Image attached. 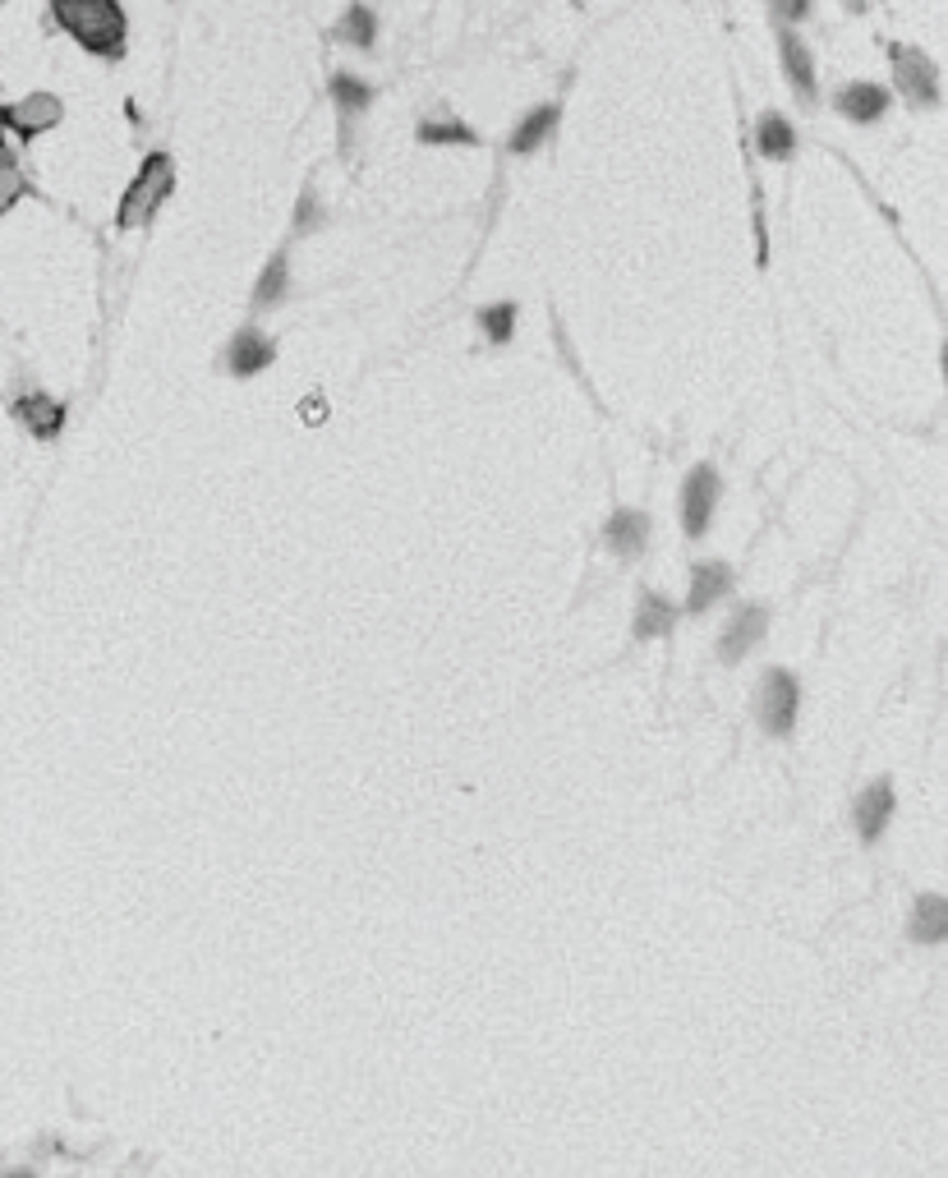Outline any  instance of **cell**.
Instances as JSON below:
<instances>
[{"mask_svg":"<svg viewBox=\"0 0 948 1178\" xmlns=\"http://www.w3.org/2000/svg\"><path fill=\"white\" fill-rule=\"evenodd\" d=\"M673 622H677V608L668 604V598L654 594V590L640 594V608H635V636H640V640L668 636V631H673Z\"/></svg>","mask_w":948,"mask_h":1178,"instance_id":"obj_15","label":"cell"},{"mask_svg":"<svg viewBox=\"0 0 948 1178\" xmlns=\"http://www.w3.org/2000/svg\"><path fill=\"white\" fill-rule=\"evenodd\" d=\"M944 934H948V907L939 894H926L912 911V939L916 944H939Z\"/></svg>","mask_w":948,"mask_h":1178,"instance_id":"obj_16","label":"cell"},{"mask_svg":"<svg viewBox=\"0 0 948 1178\" xmlns=\"http://www.w3.org/2000/svg\"><path fill=\"white\" fill-rule=\"evenodd\" d=\"M755 148L769 156V162H787L792 148H797V134H792V125H787L778 111H769V116H760Z\"/></svg>","mask_w":948,"mask_h":1178,"instance_id":"obj_17","label":"cell"},{"mask_svg":"<svg viewBox=\"0 0 948 1178\" xmlns=\"http://www.w3.org/2000/svg\"><path fill=\"white\" fill-rule=\"evenodd\" d=\"M778 46H783V69L792 78V93H797L802 107H815V56H810V46L797 37V33H778Z\"/></svg>","mask_w":948,"mask_h":1178,"instance_id":"obj_8","label":"cell"},{"mask_svg":"<svg viewBox=\"0 0 948 1178\" xmlns=\"http://www.w3.org/2000/svg\"><path fill=\"white\" fill-rule=\"evenodd\" d=\"M171 190H175V162L166 152H152L148 162L139 166V175H134V185L124 190V198H120V213H116V226H143V221H152L157 217V207L171 198Z\"/></svg>","mask_w":948,"mask_h":1178,"instance_id":"obj_2","label":"cell"},{"mask_svg":"<svg viewBox=\"0 0 948 1178\" xmlns=\"http://www.w3.org/2000/svg\"><path fill=\"white\" fill-rule=\"evenodd\" d=\"M479 327L489 332V342H511V332H516V304H493L479 313Z\"/></svg>","mask_w":948,"mask_h":1178,"instance_id":"obj_24","label":"cell"},{"mask_svg":"<svg viewBox=\"0 0 948 1178\" xmlns=\"http://www.w3.org/2000/svg\"><path fill=\"white\" fill-rule=\"evenodd\" d=\"M272 342L263 332H253V327H244V332H236V342H230V350H226V369L236 374V378H253V374H263L268 364H272Z\"/></svg>","mask_w":948,"mask_h":1178,"instance_id":"obj_9","label":"cell"},{"mask_svg":"<svg viewBox=\"0 0 948 1178\" xmlns=\"http://www.w3.org/2000/svg\"><path fill=\"white\" fill-rule=\"evenodd\" d=\"M764 626H769V613H764V608H755V604L737 608V613H732V622L723 626L719 659H723V663H741V659H747V653H751V649L764 640Z\"/></svg>","mask_w":948,"mask_h":1178,"instance_id":"obj_7","label":"cell"},{"mask_svg":"<svg viewBox=\"0 0 948 1178\" xmlns=\"http://www.w3.org/2000/svg\"><path fill=\"white\" fill-rule=\"evenodd\" d=\"M331 101H337L341 111H364L373 101V88L355 74H331Z\"/></svg>","mask_w":948,"mask_h":1178,"instance_id":"obj_21","label":"cell"},{"mask_svg":"<svg viewBox=\"0 0 948 1178\" xmlns=\"http://www.w3.org/2000/svg\"><path fill=\"white\" fill-rule=\"evenodd\" d=\"M51 19L101 61H120L124 51V10L120 0H51Z\"/></svg>","mask_w":948,"mask_h":1178,"instance_id":"obj_1","label":"cell"},{"mask_svg":"<svg viewBox=\"0 0 948 1178\" xmlns=\"http://www.w3.org/2000/svg\"><path fill=\"white\" fill-rule=\"evenodd\" d=\"M774 14L778 19H806L810 14V0H774Z\"/></svg>","mask_w":948,"mask_h":1178,"instance_id":"obj_26","label":"cell"},{"mask_svg":"<svg viewBox=\"0 0 948 1178\" xmlns=\"http://www.w3.org/2000/svg\"><path fill=\"white\" fill-rule=\"evenodd\" d=\"M419 143H479L475 139V129L470 125H460V120H424L419 125Z\"/></svg>","mask_w":948,"mask_h":1178,"instance_id":"obj_22","label":"cell"},{"mask_svg":"<svg viewBox=\"0 0 948 1178\" xmlns=\"http://www.w3.org/2000/svg\"><path fill=\"white\" fill-rule=\"evenodd\" d=\"M337 37L350 42V46H360V51H369L373 37H378V19H373V10H369V6H350L346 19L337 23Z\"/></svg>","mask_w":948,"mask_h":1178,"instance_id":"obj_20","label":"cell"},{"mask_svg":"<svg viewBox=\"0 0 948 1178\" xmlns=\"http://www.w3.org/2000/svg\"><path fill=\"white\" fill-rule=\"evenodd\" d=\"M286 285H291V263H286V253H272L268 258V268L259 277V285H253V309H272L281 295H286Z\"/></svg>","mask_w":948,"mask_h":1178,"instance_id":"obj_19","label":"cell"},{"mask_svg":"<svg viewBox=\"0 0 948 1178\" xmlns=\"http://www.w3.org/2000/svg\"><path fill=\"white\" fill-rule=\"evenodd\" d=\"M323 221V213H318V198L314 194H304L299 198V207H295V230H314Z\"/></svg>","mask_w":948,"mask_h":1178,"instance_id":"obj_25","label":"cell"},{"mask_svg":"<svg viewBox=\"0 0 948 1178\" xmlns=\"http://www.w3.org/2000/svg\"><path fill=\"white\" fill-rule=\"evenodd\" d=\"M61 116H65L61 97H51V93H29L23 101H14V107H6V129H14L19 139H37L42 129H56Z\"/></svg>","mask_w":948,"mask_h":1178,"instance_id":"obj_6","label":"cell"},{"mask_svg":"<svg viewBox=\"0 0 948 1178\" xmlns=\"http://www.w3.org/2000/svg\"><path fill=\"white\" fill-rule=\"evenodd\" d=\"M0 152H6V107H0Z\"/></svg>","mask_w":948,"mask_h":1178,"instance_id":"obj_27","label":"cell"},{"mask_svg":"<svg viewBox=\"0 0 948 1178\" xmlns=\"http://www.w3.org/2000/svg\"><path fill=\"white\" fill-rule=\"evenodd\" d=\"M557 120H562V111L557 107H534L521 125H516V134H511V152H534L540 148L553 129H557Z\"/></svg>","mask_w":948,"mask_h":1178,"instance_id":"obj_18","label":"cell"},{"mask_svg":"<svg viewBox=\"0 0 948 1178\" xmlns=\"http://www.w3.org/2000/svg\"><path fill=\"white\" fill-rule=\"evenodd\" d=\"M23 194H29V180H23V171L14 166L10 152H0V217H6Z\"/></svg>","mask_w":948,"mask_h":1178,"instance_id":"obj_23","label":"cell"},{"mask_svg":"<svg viewBox=\"0 0 948 1178\" xmlns=\"http://www.w3.org/2000/svg\"><path fill=\"white\" fill-rule=\"evenodd\" d=\"M0 6H6V0H0Z\"/></svg>","mask_w":948,"mask_h":1178,"instance_id":"obj_28","label":"cell"},{"mask_svg":"<svg viewBox=\"0 0 948 1178\" xmlns=\"http://www.w3.org/2000/svg\"><path fill=\"white\" fill-rule=\"evenodd\" d=\"M732 590V566L728 562H700L690 571V594H686V608L690 613H705L709 604H719V598Z\"/></svg>","mask_w":948,"mask_h":1178,"instance_id":"obj_11","label":"cell"},{"mask_svg":"<svg viewBox=\"0 0 948 1178\" xmlns=\"http://www.w3.org/2000/svg\"><path fill=\"white\" fill-rule=\"evenodd\" d=\"M852 815H857V829H861L865 843H875V837L884 833V824H889V815H893V788L889 782H870V788L857 797Z\"/></svg>","mask_w":948,"mask_h":1178,"instance_id":"obj_12","label":"cell"},{"mask_svg":"<svg viewBox=\"0 0 948 1178\" xmlns=\"http://www.w3.org/2000/svg\"><path fill=\"white\" fill-rule=\"evenodd\" d=\"M713 502H719V475H713V465H696L682 488V526L690 539H700L709 530Z\"/></svg>","mask_w":948,"mask_h":1178,"instance_id":"obj_4","label":"cell"},{"mask_svg":"<svg viewBox=\"0 0 948 1178\" xmlns=\"http://www.w3.org/2000/svg\"><path fill=\"white\" fill-rule=\"evenodd\" d=\"M14 414H19L23 424H29V433L42 437V442H51V437L61 433V424H65V406H56L51 397H42V391H29V397H19V401H14Z\"/></svg>","mask_w":948,"mask_h":1178,"instance_id":"obj_13","label":"cell"},{"mask_svg":"<svg viewBox=\"0 0 948 1178\" xmlns=\"http://www.w3.org/2000/svg\"><path fill=\"white\" fill-rule=\"evenodd\" d=\"M645 539H650V516L645 511H631V507H622V511H612V520H608V548L618 558H640L645 553Z\"/></svg>","mask_w":948,"mask_h":1178,"instance_id":"obj_10","label":"cell"},{"mask_svg":"<svg viewBox=\"0 0 948 1178\" xmlns=\"http://www.w3.org/2000/svg\"><path fill=\"white\" fill-rule=\"evenodd\" d=\"M797 700H802L797 677L783 672V668L764 672V682L755 691V710H760V723H764L769 737H787L792 732V723H797Z\"/></svg>","mask_w":948,"mask_h":1178,"instance_id":"obj_3","label":"cell"},{"mask_svg":"<svg viewBox=\"0 0 948 1178\" xmlns=\"http://www.w3.org/2000/svg\"><path fill=\"white\" fill-rule=\"evenodd\" d=\"M838 111L857 125H875L889 111V93L880 84H848L838 93Z\"/></svg>","mask_w":948,"mask_h":1178,"instance_id":"obj_14","label":"cell"},{"mask_svg":"<svg viewBox=\"0 0 948 1178\" xmlns=\"http://www.w3.org/2000/svg\"><path fill=\"white\" fill-rule=\"evenodd\" d=\"M893 78H898V93H907L916 107H935L939 101L935 65L920 56L916 46H893Z\"/></svg>","mask_w":948,"mask_h":1178,"instance_id":"obj_5","label":"cell"}]
</instances>
